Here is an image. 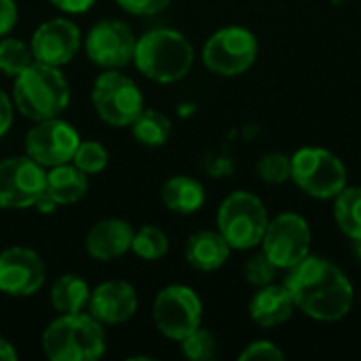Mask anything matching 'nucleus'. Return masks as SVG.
Instances as JSON below:
<instances>
[{
  "label": "nucleus",
  "mask_w": 361,
  "mask_h": 361,
  "mask_svg": "<svg viewBox=\"0 0 361 361\" xmlns=\"http://www.w3.org/2000/svg\"><path fill=\"white\" fill-rule=\"evenodd\" d=\"M186 262L203 273L218 271L220 267L226 264L231 256V245L220 233L214 231H199L188 237L186 247H184Z\"/></svg>",
  "instance_id": "19"
},
{
  "label": "nucleus",
  "mask_w": 361,
  "mask_h": 361,
  "mask_svg": "<svg viewBox=\"0 0 361 361\" xmlns=\"http://www.w3.org/2000/svg\"><path fill=\"white\" fill-rule=\"evenodd\" d=\"M116 2L123 11L131 15H140V17L157 15L171 4V0H116Z\"/></svg>",
  "instance_id": "32"
},
{
  "label": "nucleus",
  "mask_w": 361,
  "mask_h": 361,
  "mask_svg": "<svg viewBox=\"0 0 361 361\" xmlns=\"http://www.w3.org/2000/svg\"><path fill=\"white\" fill-rule=\"evenodd\" d=\"M296 309L315 322H338L349 315L355 290L345 271L328 258L309 254L288 269L283 281Z\"/></svg>",
  "instance_id": "1"
},
{
  "label": "nucleus",
  "mask_w": 361,
  "mask_h": 361,
  "mask_svg": "<svg viewBox=\"0 0 361 361\" xmlns=\"http://www.w3.org/2000/svg\"><path fill=\"white\" fill-rule=\"evenodd\" d=\"M17 360V351H15V347L4 338V336H0V361H15Z\"/></svg>",
  "instance_id": "37"
},
{
  "label": "nucleus",
  "mask_w": 361,
  "mask_h": 361,
  "mask_svg": "<svg viewBox=\"0 0 361 361\" xmlns=\"http://www.w3.org/2000/svg\"><path fill=\"white\" fill-rule=\"evenodd\" d=\"M277 271L279 269L264 256V252H260V254L252 256L245 262V267H243V279L250 286H254V288H264V286H269V283L275 281Z\"/></svg>",
  "instance_id": "30"
},
{
  "label": "nucleus",
  "mask_w": 361,
  "mask_h": 361,
  "mask_svg": "<svg viewBox=\"0 0 361 361\" xmlns=\"http://www.w3.org/2000/svg\"><path fill=\"white\" fill-rule=\"evenodd\" d=\"M169 250V239L167 235L159 228V226H142L137 233H133V241H131V252L135 256H140L142 260H161Z\"/></svg>",
  "instance_id": "25"
},
{
  "label": "nucleus",
  "mask_w": 361,
  "mask_h": 361,
  "mask_svg": "<svg viewBox=\"0 0 361 361\" xmlns=\"http://www.w3.org/2000/svg\"><path fill=\"white\" fill-rule=\"evenodd\" d=\"M17 4L15 0H0V36H6L17 23Z\"/></svg>",
  "instance_id": "33"
},
{
  "label": "nucleus",
  "mask_w": 361,
  "mask_h": 361,
  "mask_svg": "<svg viewBox=\"0 0 361 361\" xmlns=\"http://www.w3.org/2000/svg\"><path fill=\"white\" fill-rule=\"evenodd\" d=\"M180 343H182V353L188 360L207 361L216 357V338H214V334L209 330H205L201 326L197 330H192Z\"/></svg>",
  "instance_id": "29"
},
{
  "label": "nucleus",
  "mask_w": 361,
  "mask_h": 361,
  "mask_svg": "<svg viewBox=\"0 0 361 361\" xmlns=\"http://www.w3.org/2000/svg\"><path fill=\"white\" fill-rule=\"evenodd\" d=\"M34 61L30 44L19 38H2L0 40V72L6 76L21 74Z\"/></svg>",
  "instance_id": "26"
},
{
  "label": "nucleus",
  "mask_w": 361,
  "mask_h": 361,
  "mask_svg": "<svg viewBox=\"0 0 361 361\" xmlns=\"http://www.w3.org/2000/svg\"><path fill=\"white\" fill-rule=\"evenodd\" d=\"M80 144V135L72 123L53 116L38 121L25 135V154L34 159L44 169L70 163L76 148Z\"/></svg>",
  "instance_id": "12"
},
{
  "label": "nucleus",
  "mask_w": 361,
  "mask_h": 361,
  "mask_svg": "<svg viewBox=\"0 0 361 361\" xmlns=\"http://www.w3.org/2000/svg\"><path fill=\"white\" fill-rule=\"evenodd\" d=\"M42 351L51 361H95L106 351L102 322L72 313L53 319L42 334Z\"/></svg>",
  "instance_id": "4"
},
{
  "label": "nucleus",
  "mask_w": 361,
  "mask_h": 361,
  "mask_svg": "<svg viewBox=\"0 0 361 361\" xmlns=\"http://www.w3.org/2000/svg\"><path fill=\"white\" fill-rule=\"evenodd\" d=\"M129 127L133 137L142 146H150V148L163 146L171 135V121L163 112L152 108H144Z\"/></svg>",
  "instance_id": "24"
},
{
  "label": "nucleus",
  "mask_w": 361,
  "mask_h": 361,
  "mask_svg": "<svg viewBox=\"0 0 361 361\" xmlns=\"http://www.w3.org/2000/svg\"><path fill=\"white\" fill-rule=\"evenodd\" d=\"M91 290L87 281L78 275H61L55 279L51 288V305L59 315H72L80 313L89 305Z\"/></svg>",
  "instance_id": "22"
},
{
  "label": "nucleus",
  "mask_w": 361,
  "mask_h": 361,
  "mask_svg": "<svg viewBox=\"0 0 361 361\" xmlns=\"http://www.w3.org/2000/svg\"><path fill=\"white\" fill-rule=\"evenodd\" d=\"M218 233L226 239L231 250H254L262 243L264 231L269 226V212L264 203L247 192H231L218 209Z\"/></svg>",
  "instance_id": "5"
},
{
  "label": "nucleus",
  "mask_w": 361,
  "mask_h": 361,
  "mask_svg": "<svg viewBox=\"0 0 361 361\" xmlns=\"http://www.w3.org/2000/svg\"><path fill=\"white\" fill-rule=\"evenodd\" d=\"M89 311L102 324H123L137 311V292L127 281L99 283L89 296Z\"/></svg>",
  "instance_id": "16"
},
{
  "label": "nucleus",
  "mask_w": 361,
  "mask_h": 361,
  "mask_svg": "<svg viewBox=\"0 0 361 361\" xmlns=\"http://www.w3.org/2000/svg\"><path fill=\"white\" fill-rule=\"evenodd\" d=\"M256 171L267 184H283L292 178V159L283 152H269L258 161Z\"/></svg>",
  "instance_id": "28"
},
{
  "label": "nucleus",
  "mask_w": 361,
  "mask_h": 361,
  "mask_svg": "<svg viewBox=\"0 0 361 361\" xmlns=\"http://www.w3.org/2000/svg\"><path fill=\"white\" fill-rule=\"evenodd\" d=\"M258 57L256 36L241 25H228L214 32L203 47V63L218 76L245 74Z\"/></svg>",
  "instance_id": "8"
},
{
  "label": "nucleus",
  "mask_w": 361,
  "mask_h": 361,
  "mask_svg": "<svg viewBox=\"0 0 361 361\" xmlns=\"http://www.w3.org/2000/svg\"><path fill=\"white\" fill-rule=\"evenodd\" d=\"M135 68L150 80L169 85L182 80L195 61L192 42L178 30L157 27L135 42Z\"/></svg>",
  "instance_id": "2"
},
{
  "label": "nucleus",
  "mask_w": 361,
  "mask_h": 361,
  "mask_svg": "<svg viewBox=\"0 0 361 361\" xmlns=\"http://www.w3.org/2000/svg\"><path fill=\"white\" fill-rule=\"evenodd\" d=\"M34 207H36L38 212H42V214H53V212H55V207H57V203H55L47 192H42V195H40V199L34 203Z\"/></svg>",
  "instance_id": "36"
},
{
  "label": "nucleus",
  "mask_w": 361,
  "mask_h": 361,
  "mask_svg": "<svg viewBox=\"0 0 361 361\" xmlns=\"http://www.w3.org/2000/svg\"><path fill=\"white\" fill-rule=\"evenodd\" d=\"M292 178L300 190L309 197L328 201L334 199L347 186V167L345 163L319 146H305L292 157Z\"/></svg>",
  "instance_id": "6"
},
{
  "label": "nucleus",
  "mask_w": 361,
  "mask_h": 361,
  "mask_svg": "<svg viewBox=\"0 0 361 361\" xmlns=\"http://www.w3.org/2000/svg\"><path fill=\"white\" fill-rule=\"evenodd\" d=\"M311 241L313 235L309 222L300 214L286 212L269 220L260 245L264 256L279 271H288L311 254Z\"/></svg>",
  "instance_id": "10"
},
{
  "label": "nucleus",
  "mask_w": 361,
  "mask_h": 361,
  "mask_svg": "<svg viewBox=\"0 0 361 361\" xmlns=\"http://www.w3.org/2000/svg\"><path fill=\"white\" fill-rule=\"evenodd\" d=\"M330 2H332V4H336V6H341V4H343V2H347V0H330Z\"/></svg>",
  "instance_id": "39"
},
{
  "label": "nucleus",
  "mask_w": 361,
  "mask_h": 361,
  "mask_svg": "<svg viewBox=\"0 0 361 361\" xmlns=\"http://www.w3.org/2000/svg\"><path fill=\"white\" fill-rule=\"evenodd\" d=\"M294 309L296 305L288 288L269 283L264 288H258V292L254 294L250 302V317L260 328H275L286 324L292 317Z\"/></svg>",
  "instance_id": "18"
},
{
  "label": "nucleus",
  "mask_w": 361,
  "mask_h": 361,
  "mask_svg": "<svg viewBox=\"0 0 361 361\" xmlns=\"http://www.w3.org/2000/svg\"><path fill=\"white\" fill-rule=\"evenodd\" d=\"M91 102L97 116L112 127H129L144 110V95L135 80L116 70H108L95 78Z\"/></svg>",
  "instance_id": "7"
},
{
  "label": "nucleus",
  "mask_w": 361,
  "mask_h": 361,
  "mask_svg": "<svg viewBox=\"0 0 361 361\" xmlns=\"http://www.w3.org/2000/svg\"><path fill=\"white\" fill-rule=\"evenodd\" d=\"M44 262L30 247H6L0 252V292L6 296H32L44 286Z\"/></svg>",
  "instance_id": "14"
},
{
  "label": "nucleus",
  "mask_w": 361,
  "mask_h": 361,
  "mask_svg": "<svg viewBox=\"0 0 361 361\" xmlns=\"http://www.w3.org/2000/svg\"><path fill=\"white\" fill-rule=\"evenodd\" d=\"M13 104L30 121L59 116L70 104V85L59 68L32 61L15 76Z\"/></svg>",
  "instance_id": "3"
},
{
  "label": "nucleus",
  "mask_w": 361,
  "mask_h": 361,
  "mask_svg": "<svg viewBox=\"0 0 361 361\" xmlns=\"http://www.w3.org/2000/svg\"><path fill=\"white\" fill-rule=\"evenodd\" d=\"M152 319L157 330L165 338L180 343L201 326L203 302L192 288L173 283L157 294L152 307Z\"/></svg>",
  "instance_id": "9"
},
{
  "label": "nucleus",
  "mask_w": 361,
  "mask_h": 361,
  "mask_svg": "<svg viewBox=\"0 0 361 361\" xmlns=\"http://www.w3.org/2000/svg\"><path fill=\"white\" fill-rule=\"evenodd\" d=\"M89 190L87 173L80 171L76 165L63 163L49 167L47 171V182H44V192L57 203V205H72L78 203Z\"/></svg>",
  "instance_id": "20"
},
{
  "label": "nucleus",
  "mask_w": 361,
  "mask_h": 361,
  "mask_svg": "<svg viewBox=\"0 0 361 361\" xmlns=\"http://www.w3.org/2000/svg\"><path fill=\"white\" fill-rule=\"evenodd\" d=\"M11 123H13V102L0 89V137L11 129Z\"/></svg>",
  "instance_id": "35"
},
{
  "label": "nucleus",
  "mask_w": 361,
  "mask_h": 361,
  "mask_svg": "<svg viewBox=\"0 0 361 361\" xmlns=\"http://www.w3.org/2000/svg\"><path fill=\"white\" fill-rule=\"evenodd\" d=\"M133 228L129 222L118 218H106L95 222L85 239V247L91 258L99 262H110L131 250Z\"/></svg>",
  "instance_id": "17"
},
{
  "label": "nucleus",
  "mask_w": 361,
  "mask_h": 361,
  "mask_svg": "<svg viewBox=\"0 0 361 361\" xmlns=\"http://www.w3.org/2000/svg\"><path fill=\"white\" fill-rule=\"evenodd\" d=\"M163 205L180 216L197 214L205 203V188L190 176H173L161 188Z\"/></svg>",
  "instance_id": "21"
},
{
  "label": "nucleus",
  "mask_w": 361,
  "mask_h": 361,
  "mask_svg": "<svg viewBox=\"0 0 361 361\" xmlns=\"http://www.w3.org/2000/svg\"><path fill=\"white\" fill-rule=\"evenodd\" d=\"M72 163L85 173H99L108 165V150L95 140H85V142L80 140L72 157Z\"/></svg>",
  "instance_id": "27"
},
{
  "label": "nucleus",
  "mask_w": 361,
  "mask_h": 361,
  "mask_svg": "<svg viewBox=\"0 0 361 361\" xmlns=\"http://www.w3.org/2000/svg\"><path fill=\"white\" fill-rule=\"evenodd\" d=\"M353 254H355V258L361 262V239L353 241Z\"/></svg>",
  "instance_id": "38"
},
{
  "label": "nucleus",
  "mask_w": 361,
  "mask_h": 361,
  "mask_svg": "<svg viewBox=\"0 0 361 361\" xmlns=\"http://www.w3.org/2000/svg\"><path fill=\"white\" fill-rule=\"evenodd\" d=\"M135 42L137 40L125 21L102 19L89 30L85 38V51L95 66H102L106 70H118L133 61Z\"/></svg>",
  "instance_id": "13"
},
{
  "label": "nucleus",
  "mask_w": 361,
  "mask_h": 361,
  "mask_svg": "<svg viewBox=\"0 0 361 361\" xmlns=\"http://www.w3.org/2000/svg\"><path fill=\"white\" fill-rule=\"evenodd\" d=\"M44 167L27 154L0 161V209L34 207L44 192Z\"/></svg>",
  "instance_id": "11"
},
{
  "label": "nucleus",
  "mask_w": 361,
  "mask_h": 361,
  "mask_svg": "<svg viewBox=\"0 0 361 361\" xmlns=\"http://www.w3.org/2000/svg\"><path fill=\"white\" fill-rule=\"evenodd\" d=\"M53 6H57L59 11L68 13V15H80V13H87L95 0H49Z\"/></svg>",
  "instance_id": "34"
},
{
  "label": "nucleus",
  "mask_w": 361,
  "mask_h": 361,
  "mask_svg": "<svg viewBox=\"0 0 361 361\" xmlns=\"http://www.w3.org/2000/svg\"><path fill=\"white\" fill-rule=\"evenodd\" d=\"M334 220L351 241L361 239V186H345L334 197Z\"/></svg>",
  "instance_id": "23"
},
{
  "label": "nucleus",
  "mask_w": 361,
  "mask_h": 361,
  "mask_svg": "<svg viewBox=\"0 0 361 361\" xmlns=\"http://www.w3.org/2000/svg\"><path fill=\"white\" fill-rule=\"evenodd\" d=\"M241 361H283L286 353L271 341H254L250 343L241 353H239Z\"/></svg>",
  "instance_id": "31"
},
{
  "label": "nucleus",
  "mask_w": 361,
  "mask_h": 361,
  "mask_svg": "<svg viewBox=\"0 0 361 361\" xmlns=\"http://www.w3.org/2000/svg\"><path fill=\"white\" fill-rule=\"evenodd\" d=\"M80 44H82V36L78 25L66 17H57L40 23L30 40L34 61L55 68L70 63L78 53Z\"/></svg>",
  "instance_id": "15"
}]
</instances>
